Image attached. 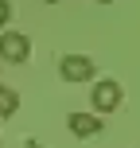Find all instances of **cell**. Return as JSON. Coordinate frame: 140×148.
<instances>
[{"label":"cell","instance_id":"8992f818","mask_svg":"<svg viewBox=\"0 0 140 148\" xmlns=\"http://www.w3.org/2000/svg\"><path fill=\"white\" fill-rule=\"evenodd\" d=\"M8 20H12V4L0 0V27H8Z\"/></svg>","mask_w":140,"mask_h":148},{"label":"cell","instance_id":"6da1fadb","mask_svg":"<svg viewBox=\"0 0 140 148\" xmlns=\"http://www.w3.org/2000/svg\"><path fill=\"white\" fill-rule=\"evenodd\" d=\"M89 105L97 109V117L101 113H113V109H121V86L113 78H101V82H94V90H89Z\"/></svg>","mask_w":140,"mask_h":148},{"label":"cell","instance_id":"52a82bcc","mask_svg":"<svg viewBox=\"0 0 140 148\" xmlns=\"http://www.w3.org/2000/svg\"><path fill=\"white\" fill-rule=\"evenodd\" d=\"M94 4H113V0H94Z\"/></svg>","mask_w":140,"mask_h":148},{"label":"cell","instance_id":"5b68a950","mask_svg":"<svg viewBox=\"0 0 140 148\" xmlns=\"http://www.w3.org/2000/svg\"><path fill=\"white\" fill-rule=\"evenodd\" d=\"M16 109H20V94L12 86H0V117H12Z\"/></svg>","mask_w":140,"mask_h":148},{"label":"cell","instance_id":"277c9868","mask_svg":"<svg viewBox=\"0 0 140 148\" xmlns=\"http://www.w3.org/2000/svg\"><path fill=\"white\" fill-rule=\"evenodd\" d=\"M66 129H70L74 136L86 140V136H97V133H101V117H97V113H70V117H66Z\"/></svg>","mask_w":140,"mask_h":148},{"label":"cell","instance_id":"7a4b0ae2","mask_svg":"<svg viewBox=\"0 0 140 148\" xmlns=\"http://www.w3.org/2000/svg\"><path fill=\"white\" fill-rule=\"evenodd\" d=\"M59 74L66 82H94L97 66H94L89 55H62V59H59Z\"/></svg>","mask_w":140,"mask_h":148},{"label":"cell","instance_id":"3957f363","mask_svg":"<svg viewBox=\"0 0 140 148\" xmlns=\"http://www.w3.org/2000/svg\"><path fill=\"white\" fill-rule=\"evenodd\" d=\"M27 55H31L27 35H20V31H4V35H0V59L4 62H23Z\"/></svg>","mask_w":140,"mask_h":148},{"label":"cell","instance_id":"ba28073f","mask_svg":"<svg viewBox=\"0 0 140 148\" xmlns=\"http://www.w3.org/2000/svg\"><path fill=\"white\" fill-rule=\"evenodd\" d=\"M43 4H59V0H43Z\"/></svg>","mask_w":140,"mask_h":148}]
</instances>
